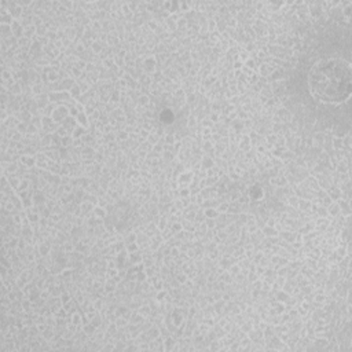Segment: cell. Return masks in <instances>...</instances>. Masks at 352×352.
I'll return each instance as SVG.
<instances>
[{"label": "cell", "mask_w": 352, "mask_h": 352, "mask_svg": "<svg viewBox=\"0 0 352 352\" xmlns=\"http://www.w3.org/2000/svg\"><path fill=\"white\" fill-rule=\"evenodd\" d=\"M312 95L326 103H342L351 96V63L330 58L316 62L308 76Z\"/></svg>", "instance_id": "cell-1"}]
</instances>
